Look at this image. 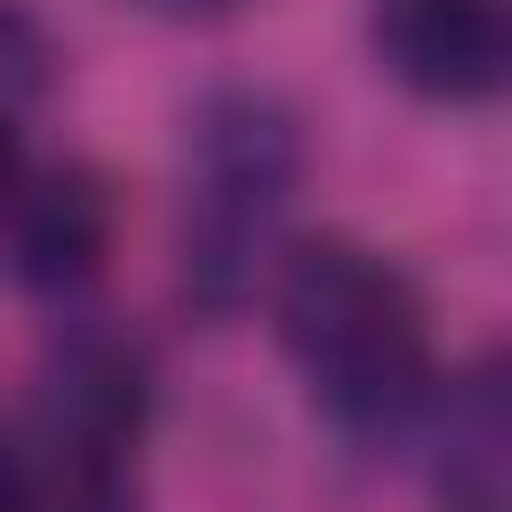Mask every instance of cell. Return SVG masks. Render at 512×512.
Masks as SVG:
<instances>
[{
    "instance_id": "obj_1",
    "label": "cell",
    "mask_w": 512,
    "mask_h": 512,
    "mask_svg": "<svg viewBox=\"0 0 512 512\" xmlns=\"http://www.w3.org/2000/svg\"><path fill=\"white\" fill-rule=\"evenodd\" d=\"M272 328L328 424L384 440L432 400V328L408 272L344 232L272 256Z\"/></svg>"
},
{
    "instance_id": "obj_2",
    "label": "cell",
    "mask_w": 512,
    "mask_h": 512,
    "mask_svg": "<svg viewBox=\"0 0 512 512\" xmlns=\"http://www.w3.org/2000/svg\"><path fill=\"white\" fill-rule=\"evenodd\" d=\"M304 184V128L264 88H208L184 120V216L176 256L200 312H240L280 248V216Z\"/></svg>"
},
{
    "instance_id": "obj_3",
    "label": "cell",
    "mask_w": 512,
    "mask_h": 512,
    "mask_svg": "<svg viewBox=\"0 0 512 512\" xmlns=\"http://www.w3.org/2000/svg\"><path fill=\"white\" fill-rule=\"evenodd\" d=\"M144 360L136 344L80 328L48 352L40 368V440L48 472L40 480H128V456L144 440Z\"/></svg>"
},
{
    "instance_id": "obj_4",
    "label": "cell",
    "mask_w": 512,
    "mask_h": 512,
    "mask_svg": "<svg viewBox=\"0 0 512 512\" xmlns=\"http://www.w3.org/2000/svg\"><path fill=\"white\" fill-rule=\"evenodd\" d=\"M368 48L424 104H488L512 72L504 0H376Z\"/></svg>"
},
{
    "instance_id": "obj_5",
    "label": "cell",
    "mask_w": 512,
    "mask_h": 512,
    "mask_svg": "<svg viewBox=\"0 0 512 512\" xmlns=\"http://www.w3.org/2000/svg\"><path fill=\"white\" fill-rule=\"evenodd\" d=\"M0 216H8V264H16V280L48 288V296L88 288L96 264H104V248H112V192L88 168L24 176Z\"/></svg>"
},
{
    "instance_id": "obj_6",
    "label": "cell",
    "mask_w": 512,
    "mask_h": 512,
    "mask_svg": "<svg viewBox=\"0 0 512 512\" xmlns=\"http://www.w3.org/2000/svg\"><path fill=\"white\" fill-rule=\"evenodd\" d=\"M432 504L440 512H504L512 504V400L504 360H480L448 384V424L432 456Z\"/></svg>"
},
{
    "instance_id": "obj_7",
    "label": "cell",
    "mask_w": 512,
    "mask_h": 512,
    "mask_svg": "<svg viewBox=\"0 0 512 512\" xmlns=\"http://www.w3.org/2000/svg\"><path fill=\"white\" fill-rule=\"evenodd\" d=\"M32 496H40V464H32V448L0 424V512H32Z\"/></svg>"
},
{
    "instance_id": "obj_8",
    "label": "cell",
    "mask_w": 512,
    "mask_h": 512,
    "mask_svg": "<svg viewBox=\"0 0 512 512\" xmlns=\"http://www.w3.org/2000/svg\"><path fill=\"white\" fill-rule=\"evenodd\" d=\"M0 72L8 80H40V32L0 0Z\"/></svg>"
},
{
    "instance_id": "obj_9",
    "label": "cell",
    "mask_w": 512,
    "mask_h": 512,
    "mask_svg": "<svg viewBox=\"0 0 512 512\" xmlns=\"http://www.w3.org/2000/svg\"><path fill=\"white\" fill-rule=\"evenodd\" d=\"M128 8H144V16H160V24H224V16H240L248 0H128Z\"/></svg>"
},
{
    "instance_id": "obj_10",
    "label": "cell",
    "mask_w": 512,
    "mask_h": 512,
    "mask_svg": "<svg viewBox=\"0 0 512 512\" xmlns=\"http://www.w3.org/2000/svg\"><path fill=\"white\" fill-rule=\"evenodd\" d=\"M16 184H24V144H16V120L0 112V208H8Z\"/></svg>"
}]
</instances>
